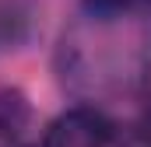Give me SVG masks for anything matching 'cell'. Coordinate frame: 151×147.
<instances>
[{
    "mask_svg": "<svg viewBox=\"0 0 151 147\" xmlns=\"http://www.w3.org/2000/svg\"><path fill=\"white\" fill-rule=\"evenodd\" d=\"M109 123L91 109H74L53 123L46 147H106Z\"/></svg>",
    "mask_w": 151,
    "mask_h": 147,
    "instance_id": "6da1fadb",
    "label": "cell"
},
{
    "mask_svg": "<svg viewBox=\"0 0 151 147\" xmlns=\"http://www.w3.org/2000/svg\"><path fill=\"white\" fill-rule=\"evenodd\" d=\"M144 137L151 140V116H148V123H144Z\"/></svg>",
    "mask_w": 151,
    "mask_h": 147,
    "instance_id": "3957f363",
    "label": "cell"
},
{
    "mask_svg": "<svg viewBox=\"0 0 151 147\" xmlns=\"http://www.w3.org/2000/svg\"><path fill=\"white\" fill-rule=\"evenodd\" d=\"M91 4H95V7H119L123 0H91Z\"/></svg>",
    "mask_w": 151,
    "mask_h": 147,
    "instance_id": "7a4b0ae2",
    "label": "cell"
}]
</instances>
